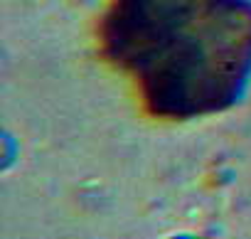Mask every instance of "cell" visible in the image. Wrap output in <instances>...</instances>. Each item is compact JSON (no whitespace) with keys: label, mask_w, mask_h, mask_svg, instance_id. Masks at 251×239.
Returning a JSON list of instances; mask_svg holds the SVG:
<instances>
[{"label":"cell","mask_w":251,"mask_h":239,"mask_svg":"<svg viewBox=\"0 0 251 239\" xmlns=\"http://www.w3.org/2000/svg\"><path fill=\"white\" fill-rule=\"evenodd\" d=\"M103 37L163 116L222 111L251 81V0H113Z\"/></svg>","instance_id":"obj_1"}]
</instances>
